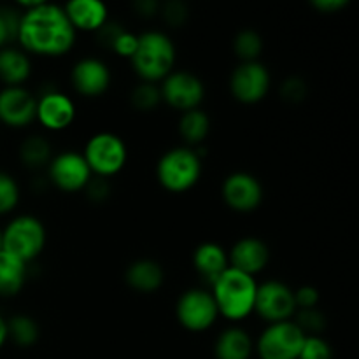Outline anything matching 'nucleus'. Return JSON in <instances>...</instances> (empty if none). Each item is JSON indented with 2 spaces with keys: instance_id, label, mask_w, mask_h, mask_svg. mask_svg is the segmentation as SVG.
I'll return each mask as SVG.
<instances>
[{
  "instance_id": "obj_20",
  "label": "nucleus",
  "mask_w": 359,
  "mask_h": 359,
  "mask_svg": "<svg viewBox=\"0 0 359 359\" xmlns=\"http://www.w3.org/2000/svg\"><path fill=\"white\" fill-rule=\"evenodd\" d=\"M125 283L137 293L149 294L160 290L165 283V270L158 262L140 258L130 263L125 270Z\"/></svg>"
},
{
  "instance_id": "obj_27",
  "label": "nucleus",
  "mask_w": 359,
  "mask_h": 359,
  "mask_svg": "<svg viewBox=\"0 0 359 359\" xmlns=\"http://www.w3.org/2000/svg\"><path fill=\"white\" fill-rule=\"evenodd\" d=\"M263 48H265V42L255 28H242L233 39V51L241 63L259 62Z\"/></svg>"
},
{
  "instance_id": "obj_40",
  "label": "nucleus",
  "mask_w": 359,
  "mask_h": 359,
  "mask_svg": "<svg viewBox=\"0 0 359 359\" xmlns=\"http://www.w3.org/2000/svg\"><path fill=\"white\" fill-rule=\"evenodd\" d=\"M133 7H135L137 13H139L140 16L149 18V16H154L156 13H160L161 6L156 2V0H140V2H137Z\"/></svg>"
},
{
  "instance_id": "obj_16",
  "label": "nucleus",
  "mask_w": 359,
  "mask_h": 359,
  "mask_svg": "<svg viewBox=\"0 0 359 359\" xmlns=\"http://www.w3.org/2000/svg\"><path fill=\"white\" fill-rule=\"evenodd\" d=\"M76 104L60 90H48L37 98V121L48 132H63L76 119Z\"/></svg>"
},
{
  "instance_id": "obj_23",
  "label": "nucleus",
  "mask_w": 359,
  "mask_h": 359,
  "mask_svg": "<svg viewBox=\"0 0 359 359\" xmlns=\"http://www.w3.org/2000/svg\"><path fill=\"white\" fill-rule=\"evenodd\" d=\"M27 272L28 263L9 252L0 251V297H16L27 283Z\"/></svg>"
},
{
  "instance_id": "obj_31",
  "label": "nucleus",
  "mask_w": 359,
  "mask_h": 359,
  "mask_svg": "<svg viewBox=\"0 0 359 359\" xmlns=\"http://www.w3.org/2000/svg\"><path fill=\"white\" fill-rule=\"evenodd\" d=\"M297 319H294V323H297L298 328L302 330V332L307 335V333H312V335H316V333L323 332L326 326V318L325 314H323L321 311H319L318 307L316 309H302V311H297Z\"/></svg>"
},
{
  "instance_id": "obj_35",
  "label": "nucleus",
  "mask_w": 359,
  "mask_h": 359,
  "mask_svg": "<svg viewBox=\"0 0 359 359\" xmlns=\"http://www.w3.org/2000/svg\"><path fill=\"white\" fill-rule=\"evenodd\" d=\"M137 46H139V35H135L133 32L123 30L121 34L116 37V41L112 42L111 49L118 56H125V58L132 60V56L135 55Z\"/></svg>"
},
{
  "instance_id": "obj_25",
  "label": "nucleus",
  "mask_w": 359,
  "mask_h": 359,
  "mask_svg": "<svg viewBox=\"0 0 359 359\" xmlns=\"http://www.w3.org/2000/svg\"><path fill=\"white\" fill-rule=\"evenodd\" d=\"M20 160L30 170L48 168L53 160V146L44 135H30L21 142Z\"/></svg>"
},
{
  "instance_id": "obj_41",
  "label": "nucleus",
  "mask_w": 359,
  "mask_h": 359,
  "mask_svg": "<svg viewBox=\"0 0 359 359\" xmlns=\"http://www.w3.org/2000/svg\"><path fill=\"white\" fill-rule=\"evenodd\" d=\"M9 340V330H7V319L0 316V349Z\"/></svg>"
},
{
  "instance_id": "obj_1",
  "label": "nucleus",
  "mask_w": 359,
  "mask_h": 359,
  "mask_svg": "<svg viewBox=\"0 0 359 359\" xmlns=\"http://www.w3.org/2000/svg\"><path fill=\"white\" fill-rule=\"evenodd\" d=\"M76 35L63 7L56 4L35 0L34 6L21 11L16 41L27 55L58 58L74 48Z\"/></svg>"
},
{
  "instance_id": "obj_12",
  "label": "nucleus",
  "mask_w": 359,
  "mask_h": 359,
  "mask_svg": "<svg viewBox=\"0 0 359 359\" xmlns=\"http://www.w3.org/2000/svg\"><path fill=\"white\" fill-rule=\"evenodd\" d=\"M49 181L65 193L84 191L93 179L90 167L79 151H62L55 154L48 167Z\"/></svg>"
},
{
  "instance_id": "obj_30",
  "label": "nucleus",
  "mask_w": 359,
  "mask_h": 359,
  "mask_svg": "<svg viewBox=\"0 0 359 359\" xmlns=\"http://www.w3.org/2000/svg\"><path fill=\"white\" fill-rule=\"evenodd\" d=\"M21 11L11 7H0V49L7 48L11 41H16L20 28Z\"/></svg>"
},
{
  "instance_id": "obj_18",
  "label": "nucleus",
  "mask_w": 359,
  "mask_h": 359,
  "mask_svg": "<svg viewBox=\"0 0 359 359\" xmlns=\"http://www.w3.org/2000/svg\"><path fill=\"white\" fill-rule=\"evenodd\" d=\"M63 11L76 32L97 34L109 21V9L100 0H72Z\"/></svg>"
},
{
  "instance_id": "obj_39",
  "label": "nucleus",
  "mask_w": 359,
  "mask_h": 359,
  "mask_svg": "<svg viewBox=\"0 0 359 359\" xmlns=\"http://www.w3.org/2000/svg\"><path fill=\"white\" fill-rule=\"evenodd\" d=\"M346 6V0H314V2H312V7H314V9H318L319 13L325 14H333L337 13V11H342Z\"/></svg>"
},
{
  "instance_id": "obj_9",
  "label": "nucleus",
  "mask_w": 359,
  "mask_h": 359,
  "mask_svg": "<svg viewBox=\"0 0 359 359\" xmlns=\"http://www.w3.org/2000/svg\"><path fill=\"white\" fill-rule=\"evenodd\" d=\"M230 93L244 105H255L265 100L272 86V76L262 62L238 63L230 76Z\"/></svg>"
},
{
  "instance_id": "obj_29",
  "label": "nucleus",
  "mask_w": 359,
  "mask_h": 359,
  "mask_svg": "<svg viewBox=\"0 0 359 359\" xmlns=\"http://www.w3.org/2000/svg\"><path fill=\"white\" fill-rule=\"evenodd\" d=\"M20 203V186L7 172H0V216L13 212Z\"/></svg>"
},
{
  "instance_id": "obj_32",
  "label": "nucleus",
  "mask_w": 359,
  "mask_h": 359,
  "mask_svg": "<svg viewBox=\"0 0 359 359\" xmlns=\"http://www.w3.org/2000/svg\"><path fill=\"white\" fill-rule=\"evenodd\" d=\"M298 359H333V351L321 337L307 335Z\"/></svg>"
},
{
  "instance_id": "obj_19",
  "label": "nucleus",
  "mask_w": 359,
  "mask_h": 359,
  "mask_svg": "<svg viewBox=\"0 0 359 359\" xmlns=\"http://www.w3.org/2000/svg\"><path fill=\"white\" fill-rule=\"evenodd\" d=\"M193 266H195L196 273L209 286H212L230 269L228 251L216 242H203L193 252Z\"/></svg>"
},
{
  "instance_id": "obj_28",
  "label": "nucleus",
  "mask_w": 359,
  "mask_h": 359,
  "mask_svg": "<svg viewBox=\"0 0 359 359\" xmlns=\"http://www.w3.org/2000/svg\"><path fill=\"white\" fill-rule=\"evenodd\" d=\"M130 102H132V107L140 112L154 111L163 102L161 100L160 84L140 81L130 93Z\"/></svg>"
},
{
  "instance_id": "obj_11",
  "label": "nucleus",
  "mask_w": 359,
  "mask_h": 359,
  "mask_svg": "<svg viewBox=\"0 0 359 359\" xmlns=\"http://www.w3.org/2000/svg\"><path fill=\"white\" fill-rule=\"evenodd\" d=\"M161 100L179 112L193 111L205 98V84L189 70H174L160 83Z\"/></svg>"
},
{
  "instance_id": "obj_26",
  "label": "nucleus",
  "mask_w": 359,
  "mask_h": 359,
  "mask_svg": "<svg viewBox=\"0 0 359 359\" xmlns=\"http://www.w3.org/2000/svg\"><path fill=\"white\" fill-rule=\"evenodd\" d=\"M7 330H9V339L20 347L35 346L41 337L37 321L27 314H16L7 319Z\"/></svg>"
},
{
  "instance_id": "obj_22",
  "label": "nucleus",
  "mask_w": 359,
  "mask_h": 359,
  "mask_svg": "<svg viewBox=\"0 0 359 359\" xmlns=\"http://www.w3.org/2000/svg\"><path fill=\"white\" fill-rule=\"evenodd\" d=\"M32 74L30 56L23 49H0V81L6 86H23Z\"/></svg>"
},
{
  "instance_id": "obj_38",
  "label": "nucleus",
  "mask_w": 359,
  "mask_h": 359,
  "mask_svg": "<svg viewBox=\"0 0 359 359\" xmlns=\"http://www.w3.org/2000/svg\"><path fill=\"white\" fill-rule=\"evenodd\" d=\"M123 30H125V28L119 27L118 23H112V21H107V23H105L104 27H102L100 30L97 32L98 41L102 42V46H105V48L111 49L112 42L116 41V37H118V35L121 34Z\"/></svg>"
},
{
  "instance_id": "obj_14",
  "label": "nucleus",
  "mask_w": 359,
  "mask_h": 359,
  "mask_svg": "<svg viewBox=\"0 0 359 359\" xmlns=\"http://www.w3.org/2000/svg\"><path fill=\"white\" fill-rule=\"evenodd\" d=\"M37 118V97L23 86L0 90V123L9 128H25Z\"/></svg>"
},
{
  "instance_id": "obj_7",
  "label": "nucleus",
  "mask_w": 359,
  "mask_h": 359,
  "mask_svg": "<svg viewBox=\"0 0 359 359\" xmlns=\"http://www.w3.org/2000/svg\"><path fill=\"white\" fill-rule=\"evenodd\" d=\"M179 325L191 333H203L212 328L221 318L210 290L191 287L179 297L175 304Z\"/></svg>"
},
{
  "instance_id": "obj_24",
  "label": "nucleus",
  "mask_w": 359,
  "mask_h": 359,
  "mask_svg": "<svg viewBox=\"0 0 359 359\" xmlns=\"http://www.w3.org/2000/svg\"><path fill=\"white\" fill-rule=\"evenodd\" d=\"M179 135L186 142V146L198 149L203 140L209 137L210 132V118L203 109H193V111L181 112L179 118Z\"/></svg>"
},
{
  "instance_id": "obj_6",
  "label": "nucleus",
  "mask_w": 359,
  "mask_h": 359,
  "mask_svg": "<svg viewBox=\"0 0 359 359\" xmlns=\"http://www.w3.org/2000/svg\"><path fill=\"white\" fill-rule=\"evenodd\" d=\"M83 156L95 177L111 179L125 168L128 161V147L116 133L98 132L88 139Z\"/></svg>"
},
{
  "instance_id": "obj_17",
  "label": "nucleus",
  "mask_w": 359,
  "mask_h": 359,
  "mask_svg": "<svg viewBox=\"0 0 359 359\" xmlns=\"http://www.w3.org/2000/svg\"><path fill=\"white\" fill-rule=\"evenodd\" d=\"M228 258H230L231 269L241 270V272L255 277L269 265L270 249L262 238L242 237L231 245Z\"/></svg>"
},
{
  "instance_id": "obj_10",
  "label": "nucleus",
  "mask_w": 359,
  "mask_h": 359,
  "mask_svg": "<svg viewBox=\"0 0 359 359\" xmlns=\"http://www.w3.org/2000/svg\"><path fill=\"white\" fill-rule=\"evenodd\" d=\"M255 314H258L263 321H266V325L291 321V318L297 314L294 290H291L286 283L277 279H270L263 284H258Z\"/></svg>"
},
{
  "instance_id": "obj_42",
  "label": "nucleus",
  "mask_w": 359,
  "mask_h": 359,
  "mask_svg": "<svg viewBox=\"0 0 359 359\" xmlns=\"http://www.w3.org/2000/svg\"><path fill=\"white\" fill-rule=\"evenodd\" d=\"M0 251H2V228H0Z\"/></svg>"
},
{
  "instance_id": "obj_15",
  "label": "nucleus",
  "mask_w": 359,
  "mask_h": 359,
  "mask_svg": "<svg viewBox=\"0 0 359 359\" xmlns=\"http://www.w3.org/2000/svg\"><path fill=\"white\" fill-rule=\"evenodd\" d=\"M111 81L112 74L109 65L95 56L81 58L79 62L74 63L70 72V83L74 90L86 98L102 97L111 88Z\"/></svg>"
},
{
  "instance_id": "obj_5",
  "label": "nucleus",
  "mask_w": 359,
  "mask_h": 359,
  "mask_svg": "<svg viewBox=\"0 0 359 359\" xmlns=\"http://www.w3.org/2000/svg\"><path fill=\"white\" fill-rule=\"evenodd\" d=\"M46 238L48 233L42 221L30 214H21L2 230V251L30 263L44 251Z\"/></svg>"
},
{
  "instance_id": "obj_36",
  "label": "nucleus",
  "mask_w": 359,
  "mask_h": 359,
  "mask_svg": "<svg viewBox=\"0 0 359 359\" xmlns=\"http://www.w3.org/2000/svg\"><path fill=\"white\" fill-rule=\"evenodd\" d=\"M88 198L95 203H102L105 200H109L111 196V184H109V179L104 177H95L88 182V186L84 188Z\"/></svg>"
},
{
  "instance_id": "obj_33",
  "label": "nucleus",
  "mask_w": 359,
  "mask_h": 359,
  "mask_svg": "<svg viewBox=\"0 0 359 359\" xmlns=\"http://www.w3.org/2000/svg\"><path fill=\"white\" fill-rule=\"evenodd\" d=\"M280 97L290 104H298L307 97V83L298 76H290L280 83Z\"/></svg>"
},
{
  "instance_id": "obj_2",
  "label": "nucleus",
  "mask_w": 359,
  "mask_h": 359,
  "mask_svg": "<svg viewBox=\"0 0 359 359\" xmlns=\"http://www.w3.org/2000/svg\"><path fill=\"white\" fill-rule=\"evenodd\" d=\"M210 293L216 300L219 316L226 321L238 323L255 314L258 283L249 273H244L230 266L210 286Z\"/></svg>"
},
{
  "instance_id": "obj_3",
  "label": "nucleus",
  "mask_w": 359,
  "mask_h": 359,
  "mask_svg": "<svg viewBox=\"0 0 359 359\" xmlns=\"http://www.w3.org/2000/svg\"><path fill=\"white\" fill-rule=\"evenodd\" d=\"M175 44L165 32L151 30L139 35V46L132 56V67L140 81L160 84L175 70Z\"/></svg>"
},
{
  "instance_id": "obj_13",
  "label": "nucleus",
  "mask_w": 359,
  "mask_h": 359,
  "mask_svg": "<svg viewBox=\"0 0 359 359\" xmlns=\"http://www.w3.org/2000/svg\"><path fill=\"white\" fill-rule=\"evenodd\" d=\"M221 196L231 210L249 214L262 205L265 191L256 175L249 172H233L223 181Z\"/></svg>"
},
{
  "instance_id": "obj_4",
  "label": "nucleus",
  "mask_w": 359,
  "mask_h": 359,
  "mask_svg": "<svg viewBox=\"0 0 359 359\" xmlns=\"http://www.w3.org/2000/svg\"><path fill=\"white\" fill-rule=\"evenodd\" d=\"M202 177V156L198 149L181 146L172 147L156 163V179L170 193H186L195 188Z\"/></svg>"
},
{
  "instance_id": "obj_37",
  "label": "nucleus",
  "mask_w": 359,
  "mask_h": 359,
  "mask_svg": "<svg viewBox=\"0 0 359 359\" xmlns=\"http://www.w3.org/2000/svg\"><path fill=\"white\" fill-rule=\"evenodd\" d=\"M297 311L302 309H316L319 304V291L314 286H302L294 291Z\"/></svg>"
},
{
  "instance_id": "obj_8",
  "label": "nucleus",
  "mask_w": 359,
  "mask_h": 359,
  "mask_svg": "<svg viewBox=\"0 0 359 359\" xmlns=\"http://www.w3.org/2000/svg\"><path fill=\"white\" fill-rule=\"evenodd\" d=\"M305 335L294 321L266 325L255 342L259 359H298Z\"/></svg>"
},
{
  "instance_id": "obj_34",
  "label": "nucleus",
  "mask_w": 359,
  "mask_h": 359,
  "mask_svg": "<svg viewBox=\"0 0 359 359\" xmlns=\"http://www.w3.org/2000/svg\"><path fill=\"white\" fill-rule=\"evenodd\" d=\"M161 16H163L165 23L168 27L179 28L184 25V21L188 20V6L181 0H170V2H165L160 7Z\"/></svg>"
},
{
  "instance_id": "obj_21",
  "label": "nucleus",
  "mask_w": 359,
  "mask_h": 359,
  "mask_svg": "<svg viewBox=\"0 0 359 359\" xmlns=\"http://www.w3.org/2000/svg\"><path fill=\"white\" fill-rule=\"evenodd\" d=\"M252 353H255V342L241 326L224 328L214 344L216 359H251Z\"/></svg>"
}]
</instances>
